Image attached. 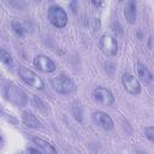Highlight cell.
<instances>
[{"label":"cell","mask_w":154,"mask_h":154,"mask_svg":"<svg viewBox=\"0 0 154 154\" xmlns=\"http://www.w3.org/2000/svg\"><path fill=\"white\" fill-rule=\"evenodd\" d=\"M4 95L7 101L12 102L17 107H24L28 103V96L23 89L12 82H8L4 87Z\"/></svg>","instance_id":"cell-1"},{"label":"cell","mask_w":154,"mask_h":154,"mask_svg":"<svg viewBox=\"0 0 154 154\" xmlns=\"http://www.w3.org/2000/svg\"><path fill=\"white\" fill-rule=\"evenodd\" d=\"M52 88L59 94H70L76 90L75 82L66 75H58L51 79Z\"/></svg>","instance_id":"cell-2"},{"label":"cell","mask_w":154,"mask_h":154,"mask_svg":"<svg viewBox=\"0 0 154 154\" xmlns=\"http://www.w3.org/2000/svg\"><path fill=\"white\" fill-rule=\"evenodd\" d=\"M18 75L23 79V82H25L29 87H31L34 89H37V90H42L45 88L43 81L32 70H30V69H28L25 66H19Z\"/></svg>","instance_id":"cell-3"},{"label":"cell","mask_w":154,"mask_h":154,"mask_svg":"<svg viewBox=\"0 0 154 154\" xmlns=\"http://www.w3.org/2000/svg\"><path fill=\"white\" fill-rule=\"evenodd\" d=\"M47 17H48V20L55 28H64L67 24V13L63 7L58 5H53L48 8Z\"/></svg>","instance_id":"cell-4"},{"label":"cell","mask_w":154,"mask_h":154,"mask_svg":"<svg viewBox=\"0 0 154 154\" xmlns=\"http://www.w3.org/2000/svg\"><path fill=\"white\" fill-rule=\"evenodd\" d=\"M100 49L103 54L108 57H114L118 53V42L114 36L109 34H103L99 40Z\"/></svg>","instance_id":"cell-5"},{"label":"cell","mask_w":154,"mask_h":154,"mask_svg":"<svg viewBox=\"0 0 154 154\" xmlns=\"http://www.w3.org/2000/svg\"><path fill=\"white\" fill-rule=\"evenodd\" d=\"M93 97L96 103L101 106H111L114 102V95L113 93L103 87H96L93 90Z\"/></svg>","instance_id":"cell-6"},{"label":"cell","mask_w":154,"mask_h":154,"mask_svg":"<svg viewBox=\"0 0 154 154\" xmlns=\"http://www.w3.org/2000/svg\"><path fill=\"white\" fill-rule=\"evenodd\" d=\"M32 64H34V66H35L36 69H38L40 71L46 72V73L53 72V71H55V69H57L55 63H54L51 58H48L47 55H43V54L36 55V57L34 58V60H32Z\"/></svg>","instance_id":"cell-7"},{"label":"cell","mask_w":154,"mask_h":154,"mask_svg":"<svg viewBox=\"0 0 154 154\" xmlns=\"http://www.w3.org/2000/svg\"><path fill=\"white\" fill-rule=\"evenodd\" d=\"M122 84L124 89L132 95H138L141 93V84L137 78L131 73H124L122 76Z\"/></svg>","instance_id":"cell-8"},{"label":"cell","mask_w":154,"mask_h":154,"mask_svg":"<svg viewBox=\"0 0 154 154\" xmlns=\"http://www.w3.org/2000/svg\"><path fill=\"white\" fill-rule=\"evenodd\" d=\"M91 118H93L94 123H95L97 126H100L101 129H103V130H106V131H109V130H112V129L114 128V123H113L112 118H111L107 113H105V112H102V111H96V112H94L93 116H91Z\"/></svg>","instance_id":"cell-9"},{"label":"cell","mask_w":154,"mask_h":154,"mask_svg":"<svg viewBox=\"0 0 154 154\" xmlns=\"http://www.w3.org/2000/svg\"><path fill=\"white\" fill-rule=\"evenodd\" d=\"M124 17L125 20L129 24H135L136 22V17H137V7H136V2L134 1H128L124 6Z\"/></svg>","instance_id":"cell-10"},{"label":"cell","mask_w":154,"mask_h":154,"mask_svg":"<svg viewBox=\"0 0 154 154\" xmlns=\"http://www.w3.org/2000/svg\"><path fill=\"white\" fill-rule=\"evenodd\" d=\"M22 122H23V124H24L26 128H31V129H38V128H42L41 122L36 118L35 114H32V113L29 112V111L23 112Z\"/></svg>","instance_id":"cell-11"},{"label":"cell","mask_w":154,"mask_h":154,"mask_svg":"<svg viewBox=\"0 0 154 154\" xmlns=\"http://www.w3.org/2000/svg\"><path fill=\"white\" fill-rule=\"evenodd\" d=\"M136 69H137L138 76L141 77V79H142L144 83H149V84H150V83L153 82V75H152V72L148 70V67H147L144 64L137 61V63H136Z\"/></svg>","instance_id":"cell-12"},{"label":"cell","mask_w":154,"mask_h":154,"mask_svg":"<svg viewBox=\"0 0 154 154\" xmlns=\"http://www.w3.org/2000/svg\"><path fill=\"white\" fill-rule=\"evenodd\" d=\"M32 141H34L35 144H37L40 148H42L47 154H58L57 149H55L48 141H46V140H43V138H41V137H34Z\"/></svg>","instance_id":"cell-13"},{"label":"cell","mask_w":154,"mask_h":154,"mask_svg":"<svg viewBox=\"0 0 154 154\" xmlns=\"http://www.w3.org/2000/svg\"><path fill=\"white\" fill-rule=\"evenodd\" d=\"M0 60H1L5 65H7V66H10V67L13 66V59H12L11 54H10L7 51L1 49V48H0Z\"/></svg>","instance_id":"cell-14"},{"label":"cell","mask_w":154,"mask_h":154,"mask_svg":"<svg viewBox=\"0 0 154 154\" xmlns=\"http://www.w3.org/2000/svg\"><path fill=\"white\" fill-rule=\"evenodd\" d=\"M11 26H12V30L14 31V34L17 35V36H24V26L19 23V22H16V20H13L12 23H11Z\"/></svg>","instance_id":"cell-15"},{"label":"cell","mask_w":154,"mask_h":154,"mask_svg":"<svg viewBox=\"0 0 154 154\" xmlns=\"http://www.w3.org/2000/svg\"><path fill=\"white\" fill-rule=\"evenodd\" d=\"M72 113H73V116H75V118H76L77 120L82 122V119H83V113H82V108H81L79 106H73V107H72Z\"/></svg>","instance_id":"cell-16"},{"label":"cell","mask_w":154,"mask_h":154,"mask_svg":"<svg viewBox=\"0 0 154 154\" xmlns=\"http://www.w3.org/2000/svg\"><path fill=\"white\" fill-rule=\"evenodd\" d=\"M32 106L34 107H36L37 109H45V103L37 97V96H35V95H32Z\"/></svg>","instance_id":"cell-17"},{"label":"cell","mask_w":154,"mask_h":154,"mask_svg":"<svg viewBox=\"0 0 154 154\" xmlns=\"http://www.w3.org/2000/svg\"><path fill=\"white\" fill-rule=\"evenodd\" d=\"M144 135L149 141H154V126L144 128Z\"/></svg>","instance_id":"cell-18"},{"label":"cell","mask_w":154,"mask_h":154,"mask_svg":"<svg viewBox=\"0 0 154 154\" xmlns=\"http://www.w3.org/2000/svg\"><path fill=\"white\" fill-rule=\"evenodd\" d=\"M24 154H42L41 152H38L37 149H35V148H31V147H29V148H26V150H25V153Z\"/></svg>","instance_id":"cell-19"},{"label":"cell","mask_w":154,"mask_h":154,"mask_svg":"<svg viewBox=\"0 0 154 154\" xmlns=\"http://www.w3.org/2000/svg\"><path fill=\"white\" fill-rule=\"evenodd\" d=\"M91 4H93V5H97V6H99V5H101V2H95V1H93Z\"/></svg>","instance_id":"cell-20"},{"label":"cell","mask_w":154,"mask_h":154,"mask_svg":"<svg viewBox=\"0 0 154 154\" xmlns=\"http://www.w3.org/2000/svg\"><path fill=\"white\" fill-rule=\"evenodd\" d=\"M1 143H2V137L0 136V146H1Z\"/></svg>","instance_id":"cell-21"}]
</instances>
